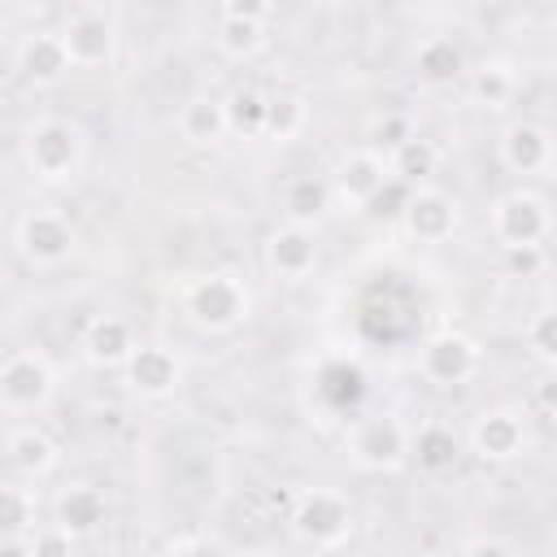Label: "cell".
I'll use <instances>...</instances> for the list:
<instances>
[{
    "mask_svg": "<svg viewBox=\"0 0 557 557\" xmlns=\"http://www.w3.org/2000/svg\"><path fill=\"white\" fill-rule=\"evenodd\" d=\"M22 157L35 178L44 183H70L83 170L87 157V135L70 117H39L22 135Z\"/></svg>",
    "mask_w": 557,
    "mask_h": 557,
    "instance_id": "1",
    "label": "cell"
},
{
    "mask_svg": "<svg viewBox=\"0 0 557 557\" xmlns=\"http://www.w3.org/2000/svg\"><path fill=\"white\" fill-rule=\"evenodd\" d=\"M409 448H413V426H405L400 418L392 413H370V418H352L348 431H344V453L357 470H370V474H387V470H400L409 461Z\"/></svg>",
    "mask_w": 557,
    "mask_h": 557,
    "instance_id": "2",
    "label": "cell"
},
{
    "mask_svg": "<svg viewBox=\"0 0 557 557\" xmlns=\"http://www.w3.org/2000/svg\"><path fill=\"white\" fill-rule=\"evenodd\" d=\"M183 309H187L191 326L222 335V331H235L252 313V296H248L244 278H235V274H205L187 287Z\"/></svg>",
    "mask_w": 557,
    "mask_h": 557,
    "instance_id": "3",
    "label": "cell"
},
{
    "mask_svg": "<svg viewBox=\"0 0 557 557\" xmlns=\"http://www.w3.org/2000/svg\"><path fill=\"white\" fill-rule=\"evenodd\" d=\"M287 527H292L296 540H305L313 548H335L352 535V505L335 487H309V492L296 496V505L287 513Z\"/></svg>",
    "mask_w": 557,
    "mask_h": 557,
    "instance_id": "4",
    "label": "cell"
},
{
    "mask_svg": "<svg viewBox=\"0 0 557 557\" xmlns=\"http://www.w3.org/2000/svg\"><path fill=\"white\" fill-rule=\"evenodd\" d=\"M57 392V370L39 348H17L0 361V405L4 413H39Z\"/></svg>",
    "mask_w": 557,
    "mask_h": 557,
    "instance_id": "5",
    "label": "cell"
},
{
    "mask_svg": "<svg viewBox=\"0 0 557 557\" xmlns=\"http://www.w3.org/2000/svg\"><path fill=\"white\" fill-rule=\"evenodd\" d=\"M492 235L509 248V252H527V248H540L548 235H553V213H548V200L540 191H505L496 205H492Z\"/></svg>",
    "mask_w": 557,
    "mask_h": 557,
    "instance_id": "6",
    "label": "cell"
},
{
    "mask_svg": "<svg viewBox=\"0 0 557 557\" xmlns=\"http://www.w3.org/2000/svg\"><path fill=\"white\" fill-rule=\"evenodd\" d=\"M392 178H396V174H392V161H387L379 148L361 144V148H348V152L335 161V170H331V191H335V200H339L348 213H361V209H370V205L383 196V187H387Z\"/></svg>",
    "mask_w": 557,
    "mask_h": 557,
    "instance_id": "7",
    "label": "cell"
},
{
    "mask_svg": "<svg viewBox=\"0 0 557 557\" xmlns=\"http://www.w3.org/2000/svg\"><path fill=\"white\" fill-rule=\"evenodd\" d=\"M13 244H17V252H22L30 265L52 270V265H61V261L74 257L78 231H74V222H70L61 209H26V213L17 218Z\"/></svg>",
    "mask_w": 557,
    "mask_h": 557,
    "instance_id": "8",
    "label": "cell"
},
{
    "mask_svg": "<svg viewBox=\"0 0 557 557\" xmlns=\"http://www.w3.org/2000/svg\"><path fill=\"white\" fill-rule=\"evenodd\" d=\"M74 70H96V65H109L113 61V48H117V22L113 13H104L100 4H83L74 9L61 26H57Z\"/></svg>",
    "mask_w": 557,
    "mask_h": 557,
    "instance_id": "9",
    "label": "cell"
},
{
    "mask_svg": "<svg viewBox=\"0 0 557 557\" xmlns=\"http://www.w3.org/2000/svg\"><path fill=\"white\" fill-rule=\"evenodd\" d=\"M479 366H483V348H479V339H470L461 331H440L418 352V370L435 387H461L479 374Z\"/></svg>",
    "mask_w": 557,
    "mask_h": 557,
    "instance_id": "10",
    "label": "cell"
},
{
    "mask_svg": "<svg viewBox=\"0 0 557 557\" xmlns=\"http://www.w3.org/2000/svg\"><path fill=\"white\" fill-rule=\"evenodd\" d=\"M457 222H461V205L444 187H435V183L413 187L405 209H400V226L418 244H444L457 231Z\"/></svg>",
    "mask_w": 557,
    "mask_h": 557,
    "instance_id": "11",
    "label": "cell"
},
{
    "mask_svg": "<svg viewBox=\"0 0 557 557\" xmlns=\"http://www.w3.org/2000/svg\"><path fill=\"white\" fill-rule=\"evenodd\" d=\"M274 17V4H252V0H231L222 4L218 13V30H213V44L222 57L231 61H248L265 48V22Z\"/></svg>",
    "mask_w": 557,
    "mask_h": 557,
    "instance_id": "12",
    "label": "cell"
},
{
    "mask_svg": "<svg viewBox=\"0 0 557 557\" xmlns=\"http://www.w3.org/2000/svg\"><path fill=\"white\" fill-rule=\"evenodd\" d=\"M466 444H470V453L483 457V461H513V457L527 448V418H522L518 409H509V405L483 409V413L470 422Z\"/></svg>",
    "mask_w": 557,
    "mask_h": 557,
    "instance_id": "13",
    "label": "cell"
},
{
    "mask_svg": "<svg viewBox=\"0 0 557 557\" xmlns=\"http://www.w3.org/2000/svg\"><path fill=\"white\" fill-rule=\"evenodd\" d=\"M122 374H126V383H131L135 396H144V400H165V396L178 387V379H183V361H178V352L165 348V344H139L135 357L122 366Z\"/></svg>",
    "mask_w": 557,
    "mask_h": 557,
    "instance_id": "14",
    "label": "cell"
},
{
    "mask_svg": "<svg viewBox=\"0 0 557 557\" xmlns=\"http://www.w3.org/2000/svg\"><path fill=\"white\" fill-rule=\"evenodd\" d=\"M52 466H57V444H52V435L44 426H35V422L9 426V435H4V470H9V479L35 483Z\"/></svg>",
    "mask_w": 557,
    "mask_h": 557,
    "instance_id": "15",
    "label": "cell"
},
{
    "mask_svg": "<svg viewBox=\"0 0 557 557\" xmlns=\"http://www.w3.org/2000/svg\"><path fill=\"white\" fill-rule=\"evenodd\" d=\"M265 265L287 283L309 278L318 270V235L309 226H296V222L274 226L265 239Z\"/></svg>",
    "mask_w": 557,
    "mask_h": 557,
    "instance_id": "16",
    "label": "cell"
},
{
    "mask_svg": "<svg viewBox=\"0 0 557 557\" xmlns=\"http://www.w3.org/2000/svg\"><path fill=\"white\" fill-rule=\"evenodd\" d=\"M78 348H83V357H87L91 366H100V370H122V366L135 357L139 344H135V331H131L126 318H117V313H96V318L83 326Z\"/></svg>",
    "mask_w": 557,
    "mask_h": 557,
    "instance_id": "17",
    "label": "cell"
},
{
    "mask_svg": "<svg viewBox=\"0 0 557 557\" xmlns=\"http://www.w3.org/2000/svg\"><path fill=\"white\" fill-rule=\"evenodd\" d=\"M17 70L35 87H52V83H61L74 70V61H70V52H65V44H61L57 30H35L17 48Z\"/></svg>",
    "mask_w": 557,
    "mask_h": 557,
    "instance_id": "18",
    "label": "cell"
},
{
    "mask_svg": "<svg viewBox=\"0 0 557 557\" xmlns=\"http://www.w3.org/2000/svg\"><path fill=\"white\" fill-rule=\"evenodd\" d=\"M553 135L540 122H513L500 135V161L509 174H544L553 157Z\"/></svg>",
    "mask_w": 557,
    "mask_h": 557,
    "instance_id": "19",
    "label": "cell"
},
{
    "mask_svg": "<svg viewBox=\"0 0 557 557\" xmlns=\"http://www.w3.org/2000/svg\"><path fill=\"white\" fill-rule=\"evenodd\" d=\"M178 135L187 139V144H196V148H213V144H222L226 135H231V122H226V100H218V96H191V100H183V109H178Z\"/></svg>",
    "mask_w": 557,
    "mask_h": 557,
    "instance_id": "20",
    "label": "cell"
},
{
    "mask_svg": "<svg viewBox=\"0 0 557 557\" xmlns=\"http://www.w3.org/2000/svg\"><path fill=\"white\" fill-rule=\"evenodd\" d=\"M104 518H109V505H104V492L100 487H91V483L61 487V496H57V527H65L74 540L100 531Z\"/></svg>",
    "mask_w": 557,
    "mask_h": 557,
    "instance_id": "21",
    "label": "cell"
},
{
    "mask_svg": "<svg viewBox=\"0 0 557 557\" xmlns=\"http://www.w3.org/2000/svg\"><path fill=\"white\" fill-rule=\"evenodd\" d=\"M409 457L418 461L422 474H444V470H453L457 457H461V435H457L453 426H444V422H422V426L413 431Z\"/></svg>",
    "mask_w": 557,
    "mask_h": 557,
    "instance_id": "22",
    "label": "cell"
},
{
    "mask_svg": "<svg viewBox=\"0 0 557 557\" xmlns=\"http://www.w3.org/2000/svg\"><path fill=\"white\" fill-rule=\"evenodd\" d=\"M331 200H335L331 178H318V174H300L283 187V209H287V222H296V226L318 222L331 209Z\"/></svg>",
    "mask_w": 557,
    "mask_h": 557,
    "instance_id": "23",
    "label": "cell"
},
{
    "mask_svg": "<svg viewBox=\"0 0 557 557\" xmlns=\"http://www.w3.org/2000/svg\"><path fill=\"white\" fill-rule=\"evenodd\" d=\"M226 122H231V135H244V139L265 135L270 96H261L257 87H235V91L226 96Z\"/></svg>",
    "mask_w": 557,
    "mask_h": 557,
    "instance_id": "24",
    "label": "cell"
},
{
    "mask_svg": "<svg viewBox=\"0 0 557 557\" xmlns=\"http://www.w3.org/2000/svg\"><path fill=\"white\" fill-rule=\"evenodd\" d=\"M461 70H466V57H461L457 39L431 35V39L418 44V74H422L426 83H448V78H457Z\"/></svg>",
    "mask_w": 557,
    "mask_h": 557,
    "instance_id": "25",
    "label": "cell"
},
{
    "mask_svg": "<svg viewBox=\"0 0 557 557\" xmlns=\"http://www.w3.org/2000/svg\"><path fill=\"white\" fill-rule=\"evenodd\" d=\"M470 87H474V96H479L487 109H505V104L513 100V91H518V74H513L509 61L496 57V61H483V65L474 70Z\"/></svg>",
    "mask_w": 557,
    "mask_h": 557,
    "instance_id": "26",
    "label": "cell"
},
{
    "mask_svg": "<svg viewBox=\"0 0 557 557\" xmlns=\"http://www.w3.org/2000/svg\"><path fill=\"white\" fill-rule=\"evenodd\" d=\"M392 174L400 178V183H409V187H422L426 183V174H435V161H440V152H435V144L431 139H405L392 157Z\"/></svg>",
    "mask_w": 557,
    "mask_h": 557,
    "instance_id": "27",
    "label": "cell"
},
{
    "mask_svg": "<svg viewBox=\"0 0 557 557\" xmlns=\"http://www.w3.org/2000/svg\"><path fill=\"white\" fill-rule=\"evenodd\" d=\"M0 527H4V535H30V531H39L35 527V487H26L17 479H9L0 487Z\"/></svg>",
    "mask_w": 557,
    "mask_h": 557,
    "instance_id": "28",
    "label": "cell"
},
{
    "mask_svg": "<svg viewBox=\"0 0 557 557\" xmlns=\"http://www.w3.org/2000/svg\"><path fill=\"white\" fill-rule=\"evenodd\" d=\"M305 117H309V104H305L300 96H292V91H278V96H270L265 135H270V139H292V135L305 126Z\"/></svg>",
    "mask_w": 557,
    "mask_h": 557,
    "instance_id": "29",
    "label": "cell"
},
{
    "mask_svg": "<svg viewBox=\"0 0 557 557\" xmlns=\"http://www.w3.org/2000/svg\"><path fill=\"white\" fill-rule=\"evenodd\" d=\"M527 344H531V352H535L540 361L557 366V305H553V309H540V313L531 318Z\"/></svg>",
    "mask_w": 557,
    "mask_h": 557,
    "instance_id": "30",
    "label": "cell"
},
{
    "mask_svg": "<svg viewBox=\"0 0 557 557\" xmlns=\"http://www.w3.org/2000/svg\"><path fill=\"white\" fill-rule=\"evenodd\" d=\"M30 548H35V557H70V548H74V535L65 531V527H39V531H30Z\"/></svg>",
    "mask_w": 557,
    "mask_h": 557,
    "instance_id": "31",
    "label": "cell"
},
{
    "mask_svg": "<svg viewBox=\"0 0 557 557\" xmlns=\"http://www.w3.org/2000/svg\"><path fill=\"white\" fill-rule=\"evenodd\" d=\"M370 135H374V144H370V148L387 144V148L396 152L405 139H413V126H409V117H400V113H387V117H379V122L370 126Z\"/></svg>",
    "mask_w": 557,
    "mask_h": 557,
    "instance_id": "32",
    "label": "cell"
},
{
    "mask_svg": "<svg viewBox=\"0 0 557 557\" xmlns=\"http://www.w3.org/2000/svg\"><path fill=\"white\" fill-rule=\"evenodd\" d=\"M461 557H518V548L505 544V540H496V535H479V540H470L461 548Z\"/></svg>",
    "mask_w": 557,
    "mask_h": 557,
    "instance_id": "33",
    "label": "cell"
},
{
    "mask_svg": "<svg viewBox=\"0 0 557 557\" xmlns=\"http://www.w3.org/2000/svg\"><path fill=\"white\" fill-rule=\"evenodd\" d=\"M0 557H35V548H30V535H4V544H0Z\"/></svg>",
    "mask_w": 557,
    "mask_h": 557,
    "instance_id": "34",
    "label": "cell"
},
{
    "mask_svg": "<svg viewBox=\"0 0 557 557\" xmlns=\"http://www.w3.org/2000/svg\"><path fill=\"white\" fill-rule=\"evenodd\" d=\"M548 178H557V144H553V157H548V170H544Z\"/></svg>",
    "mask_w": 557,
    "mask_h": 557,
    "instance_id": "35",
    "label": "cell"
}]
</instances>
